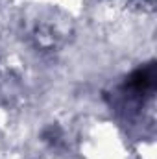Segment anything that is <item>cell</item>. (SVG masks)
<instances>
[{
  "instance_id": "obj_1",
  "label": "cell",
  "mask_w": 157,
  "mask_h": 159,
  "mask_svg": "<svg viewBox=\"0 0 157 159\" xmlns=\"http://www.w3.org/2000/svg\"><path fill=\"white\" fill-rule=\"evenodd\" d=\"M126 85L131 91L139 93V94L141 93H150L154 89V85H155V67H154V63H150V65L135 70L129 76V80L126 81Z\"/></svg>"
}]
</instances>
